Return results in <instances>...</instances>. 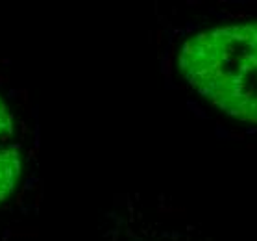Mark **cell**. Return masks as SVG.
Listing matches in <instances>:
<instances>
[{
  "instance_id": "obj_1",
  "label": "cell",
  "mask_w": 257,
  "mask_h": 241,
  "mask_svg": "<svg viewBox=\"0 0 257 241\" xmlns=\"http://www.w3.org/2000/svg\"><path fill=\"white\" fill-rule=\"evenodd\" d=\"M178 67L189 86L220 112L257 124V23L189 37Z\"/></svg>"
},
{
  "instance_id": "obj_2",
  "label": "cell",
  "mask_w": 257,
  "mask_h": 241,
  "mask_svg": "<svg viewBox=\"0 0 257 241\" xmlns=\"http://www.w3.org/2000/svg\"><path fill=\"white\" fill-rule=\"evenodd\" d=\"M21 173V148L17 143L15 121L4 100L0 99V200L15 188Z\"/></svg>"
}]
</instances>
